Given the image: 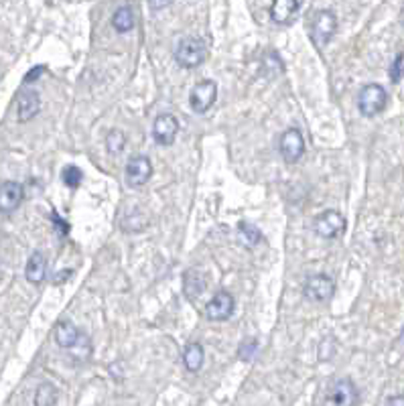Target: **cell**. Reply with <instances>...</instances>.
<instances>
[{"label": "cell", "mask_w": 404, "mask_h": 406, "mask_svg": "<svg viewBox=\"0 0 404 406\" xmlns=\"http://www.w3.org/2000/svg\"><path fill=\"white\" fill-rule=\"evenodd\" d=\"M335 30H337V16L331 11H317L315 13L313 21L309 25V37H311V41L317 49H323L333 39Z\"/></svg>", "instance_id": "1"}, {"label": "cell", "mask_w": 404, "mask_h": 406, "mask_svg": "<svg viewBox=\"0 0 404 406\" xmlns=\"http://www.w3.org/2000/svg\"><path fill=\"white\" fill-rule=\"evenodd\" d=\"M386 102H388V96H386V90H384L380 84H368V86H364L358 96L359 112H361V116H366V118L378 116V114L386 108Z\"/></svg>", "instance_id": "2"}, {"label": "cell", "mask_w": 404, "mask_h": 406, "mask_svg": "<svg viewBox=\"0 0 404 406\" xmlns=\"http://www.w3.org/2000/svg\"><path fill=\"white\" fill-rule=\"evenodd\" d=\"M206 45L195 37H185L175 47V61L185 69L199 67L206 61Z\"/></svg>", "instance_id": "3"}, {"label": "cell", "mask_w": 404, "mask_h": 406, "mask_svg": "<svg viewBox=\"0 0 404 406\" xmlns=\"http://www.w3.org/2000/svg\"><path fill=\"white\" fill-rule=\"evenodd\" d=\"M325 406H359V392L354 380L340 378L325 394Z\"/></svg>", "instance_id": "4"}, {"label": "cell", "mask_w": 404, "mask_h": 406, "mask_svg": "<svg viewBox=\"0 0 404 406\" xmlns=\"http://www.w3.org/2000/svg\"><path fill=\"white\" fill-rule=\"evenodd\" d=\"M313 227L317 236H321L325 240H335V238H340L344 234L345 218L340 211L327 210L315 218Z\"/></svg>", "instance_id": "5"}, {"label": "cell", "mask_w": 404, "mask_h": 406, "mask_svg": "<svg viewBox=\"0 0 404 406\" xmlns=\"http://www.w3.org/2000/svg\"><path fill=\"white\" fill-rule=\"evenodd\" d=\"M218 98V86L211 79H203L199 84H195L189 94V106L195 114H206L211 106L215 104Z\"/></svg>", "instance_id": "6"}, {"label": "cell", "mask_w": 404, "mask_h": 406, "mask_svg": "<svg viewBox=\"0 0 404 406\" xmlns=\"http://www.w3.org/2000/svg\"><path fill=\"white\" fill-rule=\"evenodd\" d=\"M303 293L309 301L313 303H325L330 301L335 293V281L327 276V274H313L305 281V286H303Z\"/></svg>", "instance_id": "7"}, {"label": "cell", "mask_w": 404, "mask_h": 406, "mask_svg": "<svg viewBox=\"0 0 404 406\" xmlns=\"http://www.w3.org/2000/svg\"><path fill=\"white\" fill-rule=\"evenodd\" d=\"M179 135V120L173 114H159L152 122V138L157 140V145L161 147H171L175 142V138Z\"/></svg>", "instance_id": "8"}, {"label": "cell", "mask_w": 404, "mask_h": 406, "mask_svg": "<svg viewBox=\"0 0 404 406\" xmlns=\"http://www.w3.org/2000/svg\"><path fill=\"white\" fill-rule=\"evenodd\" d=\"M152 175V165H150L149 157L145 154H138V157H133L128 163H126V169H124V177H126V185L128 187H142L147 185Z\"/></svg>", "instance_id": "9"}, {"label": "cell", "mask_w": 404, "mask_h": 406, "mask_svg": "<svg viewBox=\"0 0 404 406\" xmlns=\"http://www.w3.org/2000/svg\"><path fill=\"white\" fill-rule=\"evenodd\" d=\"M281 154L285 159L286 163H299L301 157L305 154V140H303V135H301L299 128H288L281 136Z\"/></svg>", "instance_id": "10"}, {"label": "cell", "mask_w": 404, "mask_h": 406, "mask_svg": "<svg viewBox=\"0 0 404 406\" xmlns=\"http://www.w3.org/2000/svg\"><path fill=\"white\" fill-rule=\"evenodd\" d=\"M23 197H25V189L21 183L4 181L0 185V213L9 215V213L18 210V205L23 203Z\"/></svg>", "instance_id": "11"}, {"label": "cell", "mask_w": 404, "mask_h": 406, "mask_svg": "<svg viewBox=\"0 0 404 406\" xmlns=\"http://www.w3.org/2000/svg\"><path fill=\"white\" fill-rule=\"evenodd\" d=\"M234 313V297L228 291H218L206 307V315L211 321H225Z\"/></svg>", "instance_id": "12"}, {"label": "cell", "mask_w": 404, "mask_h": 406, "mask_svg": "<svg viewBox=\"0 0 404 406\" xmlns=\"http://www.w3.org/2000/svg\"><path fill=\"white\" fill-rule=\"evenodd\" d=\"M41 110V98L39 94L33 90H25L18 94L16 98V118L18 122L33 120Z\"/></svg>", "instance_id": "13"}, {"label": "cell", "mask_w": 404, "mask_h": 406, "mask_svg": "<svg viewBox=\"0 0 404 406\" xmlns=\"http://www.w3.org/2000/svg\"><path fill=\"white\" fill-rule=\"evenodd\" d=\"M301 2L297 0H274L270 4V18L276 25H291L299 13Z\"/></svg>", "instance_id": "14"}, {"label": "cell", "mask_w": 404, "mask_h": 406, "mask_svg": "<svg viewBox=\"0 0 404 406\" xmlns=\"http://www.w3.org/2000/svg\"><path fill=\"white\" fill-rule=\"evenodd\" d=\"M53 335H55V342H57V346H60L61 349L72 351V349L79 344V339H82L84 333H79V329L75 327L72 321H60V323L55 325Z\"/></svg>", "instance_id": "15"}, {"label": "cell", "mask_w": 404, "mask_h": 406, "mask_svg": "<svg viewBox=\"0 0 404 406\" xmlns=\"http://www.w3.org/2000/svg\"><path fill=\"white\" fill-rule=\"evenodd\" d=\"M25 276L30 285H41L47 276V258L43 252H33L25 266Z\"/></svg>", "instance_id": "16"}, {"label": "cell", "mask_w": 404, "mask_h": 406, "mask_svg": "<svg viewBox=\"0 0 404 406\" xmlns=\"http://www.w3.org/2000/svg\"><path fill=\"white\" fill-rule=\"evenodd\" d=\"M135 9H133L130 4H122V6H118V9L114 11V15H112V27H114L116 33H120V35H124V33L135 29Z\"/></svg>", "instance_id": "17"}, {"label": "cell", "mask_w": 404, "mask_h": 406, "mask_svg": "<svg viewBox=\"0 0 404 406\" xmlns=\"http://www.w3.org/2000/svg\"><path fill=\"white\" fill-rule=\"evenodd\" d=\"M203 360H206V351H203V346L201 344H189L183 351V363L189 372H199L201 366H203Z\"/></svg>", "instance_id": "18"}, {"label": "cell", "mask_w": 404, "mask_h": 406, "mask_svg": "<svg viewBox=\"0 0 404 406\" xmlns=\"http://www.w3.org/2000/svg\"><path fill=\"white\" fill-rule=\"evenodd\" d=\"M183 285H185V295H187V299H191V301H193L195 297H199V295L206 291L208 281H206V276H203L201 272L187 271Z\"/></svg>", "instance_id": "19"}, {"label": "cell", "mask_w": 404, "mask_h": 406, "mask_svg": "<svg viewBox=\"0 0 404 406\" xmlns=\"http://www.w3.org/2000/svg\"><path fill=\"white\" fill-rule=\"evenodd\" d=\"M60 400V390L49 384V382H43L37 392H35V398H33V405L35 406H55Z\"/></svg>", "instance_id": "20"}, {"label": "cell", "mask_w": 404, "mask_h": 406, "mask_svg": "<svg viewBox=\"0 0 404 406\" xmlns=\"http://www.w3.org/2000/svg\"><path fill=\"white\" fill-rule=\"evenodd\" d=\"M238 238L244 246L254 248V246H258L262 242V232L256 226H252V224H248V222H242L238 226Z\"/></svg>", "instance_id": "21"}, {"label": "cell", "mask_w": 404, "mask_h": 406, "mask_svg": "<svg viewBox=\"0 0 404 406\" xmlns=\"http://www.w3.org/2000/svg\"><path fill=\"white\" fill-rule=\"evenodd\" d=\"M124 145H126V136L118 128L110 130L108 136H106V149H108L110 154H120L124 151Z\"/></svg>", "instance_id": "22"}, {"label": "cell", "mask_w": 404, "mask_h": 406, "mask_svg": "<svg viewBox=\"0 0 404 406\" xmlns=\"http://www.w3.org/2000/svg\"><path fill=\"white\" fill-rule=\"evenodd\" d=\"M61 179H63V183H65L69 189H77V187L82 185V181H84V173L79 171V167L67 165L63 169V173H61Z\"/></svg>", "instance_id": "23"}, {"label": "cell", "mask_w": 404, "mask_h": 406, "mask_svg": "<svg viewBox=\"0 0 404 406\" xmlns=\"http://www.w3.org/2000/svg\"><path fill=\"white\" fill-rule=\"evenodd\" d=\"M240 358L246 361H252L258 354V342L256 339H246L242 346H240Z\"/></svg>", "instance_id": "24"}, {"label": "cell", "mask_w": 404, "mask_h": 406, "mask_svg": "<svg viewBox=\"0 0 404 406\" xmlns=\"http://www.w3.org/2000/svg\"><path fill=\"white\" fill-rule=\"evenodd\" d=\"M404 74V55H396V60L392 63V67H390V77H392V81H400V77Z\"/></svg>", "instance_id": "25"}, {"label": "cell", "mask_w": 404, "mask_h": 406, "mask_svg": "<svg viewBox=\"0 0 404 406\" xmlns=\"http://www.w3.org/2000/svg\"><path fill=\"white\" fill-rule=\"evenodd\" d=\"M45 72H47L45 65H37V67H33L29 74L25 76V84H33V81H37L39 76H41V74H45Z\"/></svg>", "instance_id": "26"}, {"label": "cell", "mask_w": 404, "mask_h": 406, "mask_svg": "<svg viewBox=\"0 0 404 406\" xmlns=\"http://www.w3.org/2000/svg\"><path fill=\"white\" fill-rule=\"evenodd\" d=\"M51 218H53V222H55V224H57V230H60V234L61 236H65V234H67V232H69V224H67V222H63V220H61L60 215H57V211H53V213H51Z\"/></svg>", "instance_id": "27"}, {"label": "cell", "mask_w": 404, "mask_h": 406, "mask_svg": "<svg viewBox=\"0 0 404 406\" xmlns=\"http://www.w3.org/2000/svg\"><path fill=\"white\" fill-rule=\"evenodd\" d=\"M384 406H404V394H396V396H390Z\"/></svg>", "instance_id": "28"}, {"label": "cell", "mask_w": 404, "mask_h": 406, "mask_svg": "<svg viewBox=\"0 0 404 406\" xmlns=\"http://www.w3.org/2000/svg\"><path fill=\"white\" fill-rule=\"evenodd\" d=\"M150 9H165V6H171V2H150Z\"/></svg>", "instance_id": "29"}, {"label": "cell", "mask_w": 404, "mask_h": 406, "mask_svg": "<svg viewBox=\"0 0 404 406\" xmlns=\"http://www.w3.org/2000/svg\"><path fill=\"white\" fill-rule=\"evenodd\" d=\"M400 16H403V23H404V6H403V13H400Z\"/></svg>", "instance_id": "30"}]
</instances>
